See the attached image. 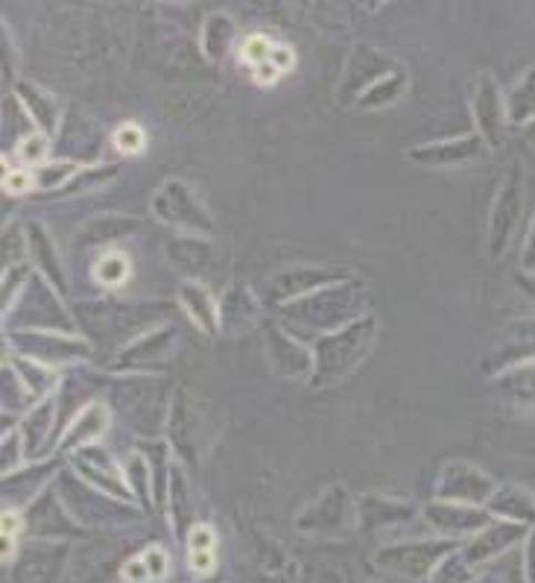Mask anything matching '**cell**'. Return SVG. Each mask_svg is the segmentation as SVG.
<instances>
[{
  "mask_svg": "<svg viewBox=\"0 0 535 583\" xmlns=\"http://www.w3.org/2000/svg\"><path fill=\"white\" fill-rule=\"evenodd\" d=\"M524 267H527V270H535V220L533 226H529L527 241H524Z\"/></svg>",
  "mask_w": 535,
  "mask_h": 583,
  "instance_id": "ab89813d",
  "label": "cell"
},
{
  "mask_svg": "<svg viewBox=\"0 0 535 583\" xmlns=\"http://www.w3.org/2000/svg\"><path fill=\"white\" fill-rule=\"evenodd\" d=\"M515 284H518L521 288V293H524V296H527L529 302H535V273H518L515 275Z\"/></svg>",
  "mask_w": 535,
  "mask_h": 583,
  "instance_id": "74e56055",
  "label": "cell"
},
{
  "mask_svg": "<svg viewBox=\"0 0 535 583\" xmlns=\"http://www.w3.org/2000/svg\"><path fill=\"white\" fill-rule=\"evenodd\" d=\"M140 558L147 560L149 572H153V581H165L167 572H170V560H167V551L165 549H147Z\"/></svg>",
  "mask_w": 535,
  "mask_h": 583,
  "instance_id": "d6a6232c",
  "label": "cell"
},
{
  "mask_svg": "<svg viewBox=\"0 0 535 583\" xmlns=\"http://www.w3.org/2000/svg\"><path fill=\"white\" fill-rule=\"evenodd\" d=\"M524 537H527V528L497 519V522L483 528L478 537H471L469 545L462 549V558H465V563H469L471 569L483 566V563H492V560H497L501 554H506L512 545H518Z\"/></svg>",
  "mask_w": 535,
  "mask_h": 583,
  "instance_id": "52a82bcc",
  "label": "cell"
},
{
  "mask_svg": "<svg viewBox=\"0 0 535 583\" xmlns=\"http://www.w3.org/2000/svg\"><path fill=\"white\" fill-rule=\"evenodd\" d=\"M428 522L445 537H478L483 528L492 525V513L457 501H433L428 508Z\"/></svg>",
  "mask_w": 535,
  "mask_h": 583,
  "instance_id": "ba28073f",
  "label": "cell"
},
{
  "mask_svg": "<svg viewBox=\"0 0 535 583\" xmlns=\"http://www.w3.org/2000/svg\"><path fill=\"white\" fill-rule=\"evenodd\" d=\"M115 147L124 156H138L147 147V135H144V129L138 124H124L115 133Z\"/></svg>",
  "mask_w": 535,
  "mask_h": 583,
  "instance_id": "83f0119b",
  "label": "cell"
},
{
  "mask_svg": "<svg viewBox=\"0 0 535 583\" xmlns=\"http://www.w3.org/2000/svg\"><path fill=\"white\" fill-rule=\"evenodd\" d=\"M3 188H7L9 194L33 191V188H35L33 170H9V174L3 176Z\"/></svg>",
  "mask_w": 535,
  "mask_h": 583,
  "instance_id": "1f68e13d",
  "label": "cell"
},
{
  "mask_svg": "<svg viewBox=\"0 0 535 583\" xmlns=\"http://www.w3.org/2000/svg\"><path fill=\"white\" fill-rule=\"evenodd\" d=\"M403 89V76L396 74V76H387L384 80V85H375L371 92H384V94H366L363 97V106H380V103H389V101H396L398 94H401Z\"/></svg>",
  "mask_w": 535,
  "mask_h": 583,
  "instance_id": "f546056e",
  "label": "cell"
},
{
  "mask_svg": "<svg viewBox=\"0 0 535 583\" xmlns=\"http://www.w3.org/2000/svg\"><path fill=\"white\" fill-rule=\"evenodd\" d=\"M334 282V273L331 270H293V273L275 275V288H272V296L275 300H284L290 293H307L313 288H322V284Z\"/></svg>",
  "mask_w": 535,
  "mask_h": 583,
  "instance_id": "d6986e66",
  "label": "cell"
},
{
  "mask_svg": "<svg viewBox=\"0 0 535 583\" xmlns=\"http://www.w3.org/2000/svg\"><path fill=\"white\" fill-rule=\"evenodd\" d=\"M375 341V320L363 317L348 323L343 332L328 334L313 350V378L311 384L337 382L357 367V361L369 352Z\"/></svg>",
  "mask_w": 535,
  "mask_h": 583,
  "instance_id": "6da1fadb",
  "label": "cell"
},
{
  "mask_svg": "<svg viewBox=\"0 0 535 583\" xmlns=\"http://www.w3.org/2000/svg\"><path fill=\"white\" fill-rule=\"evenodd\" d=\"M521 211H524V176H521V167L515 165L497 188V197H494L492 226H489V252L494 259L506 250L512 232L518 229Z\"/></svg>",
  "mask_w": 535,
  "mask_h": 583,
  "instance_id": "277c9868",
  "label": "cell"
},
{
  "mask_svg": "<svg viewBox=\"0 0 535 583\" xmlns=\"http://www.w3.org/2000/svg\"><path fill=\"white\" fill-rule=\"evenodd\" d=\"M124 581L126 583H156L153 581V572H149L147 560L135 558L124 566Z\"/></svg>",
  "mask_w": 535,
  "mask_h": 583,
  "instance_id": "836d02e7",
  "label": "cell"
},
{
  "mask_svg": "<svg viewBox=\"0 0 535 583\" xmlns=\"http://www.w3.org/2000/svg\"><path fill=\"white\" fill-rule=\"evenodd\" d=\"M270 62L275 67H279L281 74H284V71H290V67L296 65V53L290 51L287 44H272V56H270Z\"/></svg>",
  "mask_w": 535,
  "mask_h": 583,
  "instance_id": "d590c367",
  "label": "cell"
},
{
  "mask_svg": "<svg viewBox=\"0 0 535 583\" xmlns=\"http://www.w3.org/2000/svg\"><path fill=\"white\" fill-rule=\"evenodd\" d=\"M76 472H83L91 483H97L106 492H115L117 499H133L129 492V481H126V472L115 467V460L108 458V451H103L99 446H83L76 451Z\"/></svg>",
  "mask_w": 535,
  "mask_h": 583,
  "instance_id": "9c48e42d",
  "label": "cell"
},
{
  "mask_svg": "<svg viewBox=\"0 0 535 583\" xmlns=\"http://www.w3.org/2000/svg\"><path fill=\"white\" fill-rule=\"evenodd\" d=\"M453 549L451 540L439 542H410V545H396V549L380 551V563L396 569L401 575H424L437 566V560Z\"/></svg>",
  "mask_w": 535,
  "mask_h": 583,
  "instance_id": "8fae6325",
  "label": "cell"
},
{
  "mask_svg": "<svg viewBox=\"0 0 535 583\" xmlns=\"http://www.w3.org/2000/svg\"><path fill=\"white\" fill-rule=\"evenodd\" d=\"M33 176L39 188H56V185L74 183L80 176V165L76 162H44V165L33 167Z\"/></svg>",
  "mask_w": 535,
  "mask_h": 583,
  "instance_id": "603a6c76",
  "label": "cell"
},
{
  "mask_svg": "<svg viewBox=\"0 0 535 583\" xmlns=\"http://www.w3.org/2000/svg\"><path fill=\"white\" fill-rule=\"evenodd\" d=\"M494 492H497L494 478L474 464H465V460L448 464L437 483L439 501H457V504H471V508L489 504Z\"/></svg>",
  "mask_w": 535,
  "mask_h": 583,
  "instance_id": "7a4b0ae2",
  "label": "cell"
},
{
  "mask_svg": "<svg viewBox=\"0 0 535 583\" xmlns=\"http://www.w3.org/2000/svg\"><path fill=\"white\" fill-rule=\"evenodd\" d=\"M524 583H535V531L527 537L524 545Z\"/></svg>",
  "mask_w": 535,
  "mask_h": 583,
  "instance_id": "8d00e7d4",
  "label": "cell"
},
{
  "mask_svg": "<svg viewBox=\"0 0 535 583\" xmlns=\"http://www.w3.org/2000/svg\"><path fill=\"white\" fill-rule=\"evenodd\" d=\"M535 358V323H512L506 341L497 350L489 352V358L483 361V369L489 375H501L506 369L527 364Z\"/></svg>",
  "mask_w": 535,
  "mask_h": 583,
  "instance_id": "30bf717a",
  "label": "cell"
},
{
  "mask_svg": "<svg viewBox=\"0 0 535 583\" xmlns=\"http://www.w3.org/2000/svg\"><path fill=\"white\" fill-rule=\"evenodd\" d=\"M486 510L503 522H515V525L524 528L535 525V496L524 487H515V483L497 487V492L489 499Z\"/></svg>",
  "mask_w": 535,
  "mask_h": 583,
  "instance_id": "9a60e30c",
  "label": "cell"
},
{
  "mask_svg": "<svg viewBox=\"0 0 535 583\" xmlns=\"http://www.w3.org/2000/svg\"><path fill=\"white\" fill-rule=\"evenodd\" d=\"M153 211L170 226H181L190 232H211V217L199 206L197 197L185 188V183H167L156 194Z\"/></svg>",
  "mask_w": 535,
  "mask_h": 583,
  "instance_id": "8992f818",
  "label": "cell"
},
{
  "mask_svg": "<svg viewBox=\"0 0 535 583\" xmlns=\"http://www.w3.org/2000/svg\"><path fill=\"white\" fill-rule=\"evenodd\" d=\"M360 311L363 302L355 293V288H337V291L316 293L311 300L293 302L287 314L313 323L316 329H337L339 323H348L352 317H357Z\"/></svg>",
  "mask_w": 535,
  "mask_h": 583,
  "instance_id": "3957f363",
  "label": "cell"
},
{
  "mask_svg": "<svg viewBox=\"0 0 535 583\" xmlns=\"http://www.w3.org/2000/svg\"><path fill=\"white\" fill-rule=\"evenodd\" d=\"M243 62L252 67H261L270 62L272 56V42L266 35H249L246 42H243V51H240Z\"/></svg>",
  "mask_w": 535,
  "mask_h": 583,
  "instance_id": "f1b7e54d",
  "label": "cell"
},
{
  "mask_svg": "<svg viewBox=\"0 0 535 583\" xmlns=\"http://www.w3.org/2000/svg\"><path fill=\"white\" fill-rule=\"evenodd\" d=\"M15 367L21 369V373H18V378L24 382L27 391L33 393V399H48L50 387L56 384V373L35 367L33 361H15Z\"/></svg>",
  "mask_w": 535,
  "mask_h": 583,
  "instance_id": "cb8c5ba5",
  "label": "cell"
},
{
  "mask_svg": "<svg viewBox=\"0 0 535 583\" xmlns=\"http://www.w3.org/2000/svg\"><path fill=\"white\" fill-rule=\"evenodd\" d=\"M12 341L24 346V352L33 355V361H48V364H65V361L88 358V346L80 341H67V337H53L48 332L15 334Z\"/></svg>",
  "mask_w": 535,
  "mask_h": 583,
  "instance_id": "4fadbf2b",
  "label": "cell"
},
{
  "mask_svg": "<svg viewBox=\"0 0 535 583\" xmlns=\"http://www.w3.org/2000/svg\"><path fill=\"white\" fill-rule=\"evenodd\" d=\"M489 150V144L480 138L478 133L457 138V142H439L430 147H416L410 150L412 159L424 162V165H469V162L483 159Z\"/></svg>",
  "mask_w": 535,
  "mask_h": 583,
  "instance_id": "7c38bea8",
  "label": "cell"
},
{
  "mask_svg": "<svg viewBox=\"0 0 535 583\" xmlns=\"http://www.w3.org/2000/svg\"><path fill=\"white\" fill-rule=\"evenodd\" d=\"M471 106H474V121H478V135L489 147H501L503 135H506V97L501 94V85L494 83L492 74H480L474 80V94H471Z\"/></svg>",
  "mask_w": 535,
  "mask_h": 583,
  "instance_id": "5b68a950",
  "label": "cell"
},
{
  "mask_svg": "<svg viewBox=\"0 0 535 583\" xmlns=\"http://www.w3.org/2000/svg\"><path fill=\"white\" fill-rule=\"evenodd\" d=\"M190 558V569H193V575H211L217 566L214 560V551H193V554H188Z\"/></svg>",
  "mask_w": 535,
  "mask_h": 583,
  "instance_id": "e575fe53",
  "label": "cell"
},
{
  "mask_svg": "<svg viewBox=\"0 0 535 583\" xmlns=\"http://www.w3.org/2000/svg\"><path fill=\"white\" fill-rule=\"evenodd\" d=\"M48 153H50L48 135H27V138H21V144H18V159L33 167L44 165V162H48Z\"/></svg>",
  "mask_w": 535,
  "mask_h": 583,
  "instance_id": "4316f807",
  "label": "cell"
},
{
  "mask_svg": "<svg viewBox=\"0 0 535 583\" xmlns=\"http://www.w3.org/2000/svg\"><path fill=\"white\" fill-rule=\"evenodd\" d=\"M50 417H53V399H42L39 405L33 408V414L24 419V425H21V431H24V446L27 451H35L39 446H42V440L48 437V428H50Z\"/></svg>",
  "mask_w": 535,
  "mask_h": 583,
  "instance_id": "7402d4cb",
  "label": "cell"
},
{
  "mask_svg": "<svg viewBox=\"0 0 535 583\" xmlns=\"http://www.w3.org/2000/svg\"><path fill=\"white\" fill-rule=\"evenodd\" d=\"M471 583H497V577L486 575V577H478V581H471Z\"/></svg>",
  "mask_w": 535,
  "mask_h": 583,
  "instance_id": "60d3db41",
  "label": "cell"
},
{
  "mask_svg": "<svg viewBox=\"0 0 535 583\" xmlns=\"http://www.w3.org/2000/svg\"><path fill=\"white\" fill-rule=\"evenodd\" d=\"M430 583H471V566L462 554H451V558L439 560Z\"/></svg>",
  "mask_w": 535,
  "mask_h": 583,
  "instance_id": "484cf974",
  "label": "cell"
},
{
  "mask_svg": "<svg viewBox=\"0 0 535 583\" xmlns=\"http://www.w3.org/2000/svg\"><path fill=\"white\" fill-rule=\"evenodd\" d=\"M494 387L510 408L521 414H535V358L497 375Z\"/></svg>",
  "mask_w": 535,
  "mask_h": 583,
  "instance_id": "5bb4252c",
  "label": "cell"
},
{
  "mask_svg": "<svg viewBox=\"0 0 535 583\" xmlns=\"http://www.w3.org/2000/svg\"><path fill=\"white\" fill-rule=\"evenodd\" d=\"M106 408L97 405V402H91V405L83 408V414L67 425L65 437H62V449H83V446H91L99 434L106 431Z\"/></svg>",
  "mask_w": 535,
  "mask_h": 583,
  "instance_id": "e0dca14e",
  "label": "cell"
},
{
  "mask_svg": "<svg viewBox=\"0 0 535 583\" xmlns=\"http://www.w3.org/2000/svg\"><path fill=\"white\" fill-rule=\"evenodd\" d=\"M27 232H30V247H33L35 252V264H39V270L44 273V279L62 288V270H59V261L56 256H53V247H50L44 229L42 226H30Z\"/></svg>",
  "mask_w": 535,
  "mask_h": 583,
  "instance_id": "44dd1931",
  "label": "cell"
},
{
  "mask_svg": "<svg viewBox=\"0 0 535 583\" xmlns=\"http://www.w3.org/2000/svg\"><path fill=\"white\" fill-rule=\"evenodd\" d=\"M18 94H21V101L27 103V112H33V121L42 126L44 133H53L56 129V103L50 101L48 94L42 89H35V85H18Z\"/></svg>",
  "mask_w": 535,
  "mask_h": 583,
  "instance_id": "ffe728a7",
  "label": "cell"
},
{
  "mask_svg": "<svg viewBox=\"0 0 535 583\" xmlns=\"http://www.w3.org/2000/svg\"><path fill=\"white\" fill-rule=\"evenodd\" d=\"M94 273H97V279L103 284L117 288V284L126 282V275H129V261H126L124 252H106V256L97 261V267H94Z\"/></svg>",
  "mask_w": 535,
  "mask_h": 583,
  "instance_id": "d4e9b609",
  "label": "cell"
},
{
  "mask_svg": "<svg viewBox=\"0 0 535 583\" xmlns=\"http://www.w3.org/2000/svg\"><path fill=\"white\" fill-rule=\"evenodd\" d=\"M279 76H281V71L275 65H272V62H266V65L255 67V80L261 85H272L275 80H279Z\"/></svg>",
  "mask_w": 535,
  "mask_h": 583,
  "instance_id": "f35d334b",
  "label": "cell"
},
{
  "mask_svg": "<svg viewBox=\"0 0 535 583\" xmlns=\"http://www.w3.org/2000/svg\"><path fill=\"white\" fill-rule=\"evenodd\" d=\"M506 115H510V124L515 126L535 124V67H529L506 94Z\"/></svg>",
  "mask_w": 535,
  "mask_h": 583,
  "instance_id": "ac0fdd59",
  "label": "cell"
},
{
  "mask_svg": "<svg viewBox=\"0 0 535 583\" xmlns=\"http://www.w3.org/2000/svg\"><path fill=\"white\" fill-rule=\"evenodd\" d=\"M179 300L185 305V311L190 314V320H197V325L202 332L214 334L220 329V302H214V296L197 282H185L179 291Z\"/></svg>",
  "mask_w": 535,
  "mask_h": 583,
  "instance_id": "2e32d148",
  "label": "cell"
},
{
  "mask_svg": "<svg viewBox=\"0 0 535 583\" xmlns=\"http://www.w3.org/2000/svg\"><path fill=\"white\" fill-rule=\"evenodd\" d=\"M214 531H211V525H193L188 531V554H193V551H214Z\"/></svg>",
  "mask_w": 535,
  "mask_h": 583,
  "instance_id": "4dcf8cb0",
  "label": "cell"
}]
</instances>
